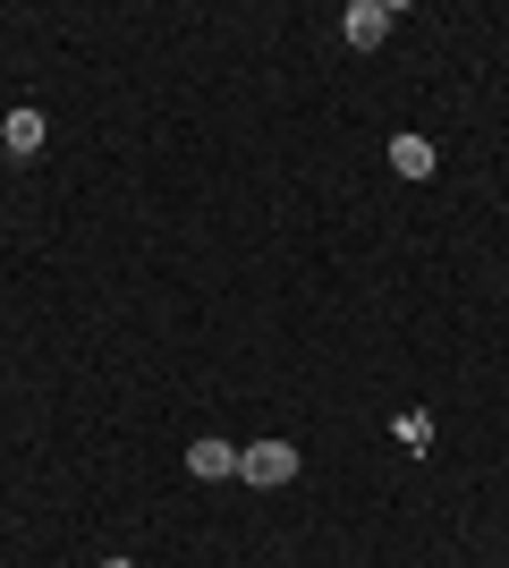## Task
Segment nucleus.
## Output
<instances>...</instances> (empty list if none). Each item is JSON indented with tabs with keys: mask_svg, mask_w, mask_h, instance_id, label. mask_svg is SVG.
I'll use <instances>...</instances> for the list:
<instances>
[{
	"mask_svg": "<svg viewBox=\"0 0 509 568\" xmlns=\"http://www.w3.org/2000/svg\"><path fill=\"white\" fill-rule=\"evenodd\" d=\"M102 568H136V560H102Z\"/></svg>",
	"mask_w": 509,
	"mask_h": 568,
	"instance_id": "0eeeda50",
	"label": "nucleus"
},
{
	"mask_svg": "<svg viewBox=\"0 0 509 568\" xmlns=\"http://www.w3.org/2000/svg\"><path fill=\"white\" fill-rule=\"evenodd\" d=\"M390 433H399L408 450H425V442H434V416H425V407H408V416H399V425H390Z\"/></svg>",
	"mask_w": 509,
	"mask_h": 568,
	"instance_id": "423d86ee",
	"label": "nucleus"
},
{
	"mask_svg": "<svg viewBox=\"0 0 509 568\" xmlns=\"http://www.w3.org/2000/svg\"><path fill=\"white\" fill-rule=\"evenodd\" d=\"M187 475L195 484H221V475H238V442H221V433H204L187 450Z\"/></svg>",
	"mask_w": 509,
	"mask_h": 568,
	"instance_id": "f03ea898",
	"label": "nucleus"
},
{
	"mask_svg": "<svg viewBox=\"0 0 509 568\" xmlns=\"http://www.w3.org/2000/svg\"><path fill=\"white\" fill-rule=\"evenodd\" d=\"M238 475H246V484H289V475H297V442H281V433L246 442V450H238Z\"/></svg>",
	"mask_w": 509,
	"mask_h": 568,
	"instance_id": "f257e3e1",
	"label": "nucleus"
},
{
	"mask_svg": "<svg viewBox=\"0 0 509 568\" xmlns=\"http://www.w3.org/2000/svg\"><path fill=\"white\" fill-rule=\"evenodd\" d=\"M339 26H348V43H357V51H374L390 34V0H348V18H339Z\"/></svg>",
	"mask_w": 509,
	"mask_h": 568,
	"instance_id": "7ed1b4c3",
	"label": "nucleus"
},
{
	"mask_svg": "<svg viewBox=\"0 0 509 568\" xmlns=\"http://www.w3.org/2000/svg\"><path fill=\"white\" fill-rule=\"evenodd\" d=\"M43 136H51V119L34 111V102H26V111H9V119H0V144H9V153H43Z\"/></svg>",
	"mask_w": 509,
	"mask_h": 568,
	"instance_id": "20e7f679",
	"label": "nucleus"
},
{
	"mask_svg": "<svg viewBox=\"0 0 509 568\" xmlns=\"http://www.w3.org/2000/svg\"><path fill=\"white\" fill-rule=\"evenodd\" d=\"M390 170H399V179H434V144L425 136H390Z\"/></svg>",
	"mask_w": 509,
	"mask_h": 568,
	"instance_id": "39448f33",
	"label": "nucleus"
}]
</instances>
